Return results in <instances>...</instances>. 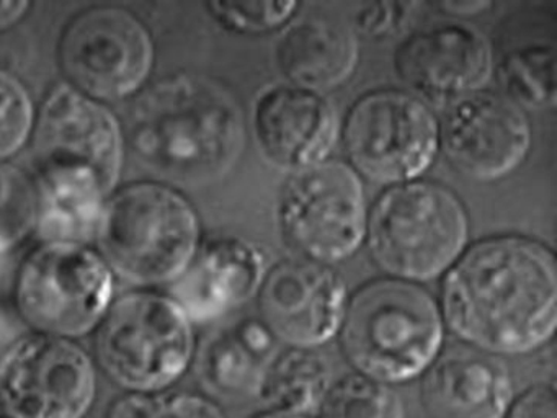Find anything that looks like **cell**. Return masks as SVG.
Returning <instances> with one entry per match:
<instances>
[{"label": "cell", "instance_id": "3", "mask_svg": "<svg viewBox=\"0 0 557 418\" xmlns=\"http://www.w3.org/2000/svg\"><path fill=\"white\" fill-rule=\"evenodd\" d=\"M338 336L355 372L404 384L438 358L445 322L438 300L420 284L381 278L348 297Z\"/></svg>", "mask_w": 557, "mask_h": 418}, {"label": "cell", "instance_id": "30", "mask_svg": "<svg viewBox=\"0 0 557 418\" xmlns=\"http://www.w3.org/2000/svg\"><path fill=\"white\" fill-rule=\"evenodd\" d=\"M30 3L25 0H0V32L17 25L27 15Z\"/></svg>", "mask_w": 557, "mask_h": 418}, {"label": "cell", "instance_id": "8", "mask_svg": "<svg viewBox=\"0 0 557 418\" xmlns=\"http://www.w3.org/2000/svg\"><path fill=\"white\" fill-rule=\"evenodd\" d=\"M112 296L113 273L87 244L41 242L15 273V309L32 332L71 340L87 335Z\"/></svg>", "mask_w": 557, "mask_h": 418}, {"label": "cell", "instance_id": "31", "mask_svg": "<svg viewBox=\"0 0 557 418\" xmlns=\"http://www.w3.org/2000/svg\"><path fill=\"white\" fill-rule=\"evenodd\" d=\"M491 7L492 2H487V0H469V2H455V0L451 2V0H448V2L438 3L440 10L456 16L481 15V13L487 12Z\"/></svg>", "mask_w": 557, "mask_h": 418}, {"label": "cell", "instance_id": "32", "mask_svg": "<svg viewBox=\"0 0 557 418\" xmlns=\"http://www.w3.org/2000/svg\"><path fill=\"white\" fill-rule=\"evenodd\" d=\"M250 418H311L309 415H299V414H288V411H280V410H262L259 414L253 415Z\"/></svg>", "mask_w": 557, "mask_h": 418}, {"label": "cell", "instance_id": "6", "mask_svg": "<svg viewBox=\"0 0 557 418\" xmlns=\"http://www.w3.org/2000/svg\"><path fill=\"white\" fill-rule=\"evenodd\" d=\"M94 346L100 368L126 392L168 391L194 361V323L168 294L132 291L110 303Z\"/></svg>", "mask_w": 557, "mask_h": 418}, {"label": "cell", "instance_id": "28", "mask_svg": "<svg viewBox=\"0 0 557 418\" xmlns=\"http://www.w3.org/2000/svg\"><path fill=\"white\" fill-rule=\"evenodd\" d=\"M416 2H371L360 7L355 25L363 35L383 38L407 22Z\"/></svg>", "mask_w": 557, "mask_h": 418}, {"label": "cell", "instance_id": "29", "mask_svg": "<svg viewBox=\"0 0 557 418\" xmlns=\"http://www.w3.org/2000/svg\"><path fill=\"white\" fill-rule=\"evenodd\" d=\"M505 418H557V392L553 384H536L515 397Z\"/></svg>", "mask_w": 557, "mask_h": 418}, {"label": "cell", "instance_id": "2", "mask_svg": "<svg viewBox=\"0 0 557 418\" xmlns=\"http://www.w3.org/2000/svg\"><path fill=\"white\" fill-rule=\"evenodd\" d=\"M123 136L136 162L159 183L194 189L220 182L239 162L246 124L223 85L175 74L135 98Z\"/></svg>", "mask_w": 557, "mask_h": 418}, {"label": "cell", "instance_id": "7", "mask_svg": "<svg viewBox=\"0 0 557 418\" xmlns=\"http://www.w3.org/2000/svg\"><path fill=\"white\" fill-rule=\"evenodd\" d=\"M35 127L38 188L112 195L122 175L125 136L109 108L73 85L58 84Z\"/></svg>", "mask_w": 557, "mask_h": 418}, {"label": "cell", "instance_id": "20", "mask_svg": "<svg viewBox=\"0 0 557 418\" xmlns=\"http://www.w3.org/2000/svg\"><path fill=\"white\" fill-rule=\"evenodd\" d=\"M278 340L257 319L220 330L201 343L195 368L208 394L221 398L257 397Z\"/></svg>", "mask_w": 557, "mask_h": 418}, {"label": "cell", "instance_id": "19", "mask_svg": "<svg viewBox=\"0 0 557 418\" xmlns=\"http://www.w3.org/2000/svg\"><path fill=\"white\" fill-rule=\"evenodd\" d=\"M275 56L286 84L322 94L350 81L360 45L354 29L344 23L311 16L288 23L276 42Z\"/></svg>", "mask_w": 557, "mask_h": 418}, {"label": "cell", "instance_id": "25", "mask_svg": "<svg viewBox=\"0 0 557 418\" xmlns=\"http://www.w3.org/2000/svg\"><path fill=\"white\" fill-rule=\"evenodd\" d=\"M106 418H224V414L208 395L168 389L119 395Z\"/></svg>", "mask_w": 557, "mask_h": 418}, {"label": "cell", "instance_id": "5", "mask_svg": "<svg viewBox=\"0 0 557 418\" xmlns=\"http://www.w3.org/2000/svg\"><path fill=\"white\" fill-rule=\"evenodd\" d=\"M367 241L387 278L425 283L445 276L468 248V212L451 189L413 180L376 199L368 211Z\"/></svg>", "mask_w": 557, "mask_h": 418}, {"label": "cell", "instance_id": "23", "mask_svg": "<svg viewBox=\"0 0 557 418\" xmlns=\"http://www.w3.org/2000/svg\"><path fill=\"white\" fill-rule=\"evenodd\" d=\"M315 418H404V404L391 385L351 372L332 381Z\"/></svg>", "mask_w": 557, "mask_h": 418}, {"label": "cell", "instance_id": "18", "mask_svg": "<svg viewBox=\"0 0 557 418\" xmlns=\"http://www.w3.org/2000/svg\"><path fill=\"white\" fill-rule=\"evenodd\" d=\"M420 401L429 418H505L513 382L495 356L471 346L449 349L420 376Z\"/></svg>", "mask_w": 557, "mask_h": 418}, {"label": "cell", "instance_id": "33", "mask_svg": "<svg viewBox=\"0 0 557 418\" xmlns=\"http://www.w3.org/2000/svg\"><path fill=\"white\" fill-rule=\"evenodd\" d=\"M0 418H11V417H8V415H5L4 411H2V414H0Z\"/></svg>", "mask_w": 557, "mask_h": 418}, {"label": "cell", "instance_id": "12", "mask_svg": "<svg viewBox=\"0 0 557 418\" xmlns=\"http://www.w3.org/2000/svg\"><path fill=\"white\" fill-rule=\"evenodd\" d=\"M60 62L76 90L97 101L123 100L145 87L154 65V42L128 10L92 7L64 28Z\"/></svg>", "mask_w": 557, "mask_h": 418}, {"label": "cell", "instance_id": "13", "mask_svg": "<svg viewBox=\"0 0 557 418\" xmlns=\"http://www.w3.org/2000/svg\"><path fill=\"white\" fill-rule=\"evenodd\" d=\"M438 131L449 165L475 182L513 173L527 160L533 139L523 108L484 90L449 101Z\"/></svg>", "mask_w": 557, "mask_h": 418}, {"label": "cell", "instance_id": "22", "mask_svg": "<svg viewBox=\"0 0 557 418\" xmlns=\"http://www.w3.org/2000/svg\"><path fill=\"white\" fill-rule=\"evenodd\" d=\"M556 48L534 45L507 52L494 67L504 97L520 108L556 104Z\"/></svg>", "mask_w": 557, "mask_h": 418}, {"label": "cell", "instance_id": "27", "mask_svg": "<svg viewBox=\"0 0 557 418\" xmlns=\"http://www.w3.org/2000/svg\"><path fill=\"white\" fill-rule=\"evenodd\" d=\"M35 124V108L25 85L0 69V162L27 144Z\"/></svg>", "mask_w": 557, "mask_h": 418}, {"label": "cell", "instance_id": "9", "mask_svg": "<svg viewBox=\"0 0 557 418\" xmlns=\"http://www.w3.org/2000/svg\"><path fill=\"white\" fill-rule=\"evenodd\" d=\"M368 211L360 175L348 163L324 160L289 175L276 219L299 257L332 267L367 241Z\"/></svg>", "mask_w": 557, "mask_h": 418}, {"label": "cell", "instance_id": "26", "mask_svg": "<svg viewBox=\"0 0 557 418\" xmlns=\"http://www.w3.org/2000/svg\"><path fill=\"white\" fill-rule=\"evenodd\" d=\"M208 12L223 28L237 35H265L283 28L298 12V2H207Z\"/></svg>", "mask_w": 557, "mask_h": 418}, {"label": "cell", "instance_id": "16", "mask_svg": "<svg viewBox=\"0 0 557 418\" xmlns=\"http://www.w3.org/2000/svg\"><path fill=\"white\" fill-rule=\"evenodd\" d=\"M494 67L487 39L461 25L413 33L394 52V71L404 85L420 97L448 103L481 90Z\"/></svg>", "mask_w": 557, "mask_h": 418}, {"label": "cell", "instance_id": "1", "mask_svg": "<svg viewBox=\"0 0 557 418\" xmlns=\"http://www.w3.org/2000/svg\"><path fill=\"white\" fill-rule=\"evenodd\" d=\"M443 322L492 356L528 355L553 340L557 265L549 247L520 235L475 242L443 278Z\"/></svg>", "mask_w": 557, "mask_h": 418}, {"label": "cell", "instance_id": "4", "mask_svg": "<svg viewBox=\"0 0 557 418\" xmlns=\"http://www.w3.org/2000/svg\"><path fill=\"white\" fill-rule=\"evenodd\" d=\"M200 219L171 186L135 183L107 198L97 251L112 273L136 286L171 284L200 247Z\"/></svg>", "mask_w": 557, "mask_h": 418}, {"label": "cell", "instance_id": "10", "mask_svg": "<svg viewBox=\"0 0 557 418\" xmlns=\"http://www.w3.org/2000/svg\"><path fill=\"white\" fill-rule=\"evenodd\" d=\"M342 139L351 169L391 188L432 167L440 150L438 120L416 95L370 91L351 104Z\"/></svg>", "mask_w": 557, "mask_h": 418}, {"label": "cell", "instance_id": "14", "mask_svg": "<svg viewBox=\"0 0 557 418\" xmlns=\"http://www.w3.org/2000/svg\"><path fill=\"white\" fill-rule=\"evenodd\" d=\"M256 297L260 320L276 340L315 349L338 335L350 296L332 267L296 258L269 268Z\"/></svg>", "mask_w": 557, "mask_h": 418}, {"label": "cell", "instance_id": "17", "mask_svg": "<svg viewBox=\"0 0 557 418\" xmlns=\"http://www.w3.org/2000/svg\"><path fill=\"white\" fill-rule=\"evenodd\" d=\"M269 271L265 251L240 237H216L169 284L168 296L191 323L221 319L253 299Z\"/></svg>", "mask_w": 557, "mask_h": 418}, {"label": "cell", "instance_id": "11", "mask_svg": "<svg viewBox=\"0 0 557 418\" xmlns=\"http://www.w3.org/2000/svg\"><path fill=\"white\" fill-rule=\"evenodd\" d=\"M96 395V366L74 340L25 333L0 355V408L8 417L84 418Z\"/></svg>", "mask_w": 557, "mask_h": 418}, {"label": "cell", "instance_id": "21", "mask_svg": "<svg viewBox=\"0 0 557 418\" xmlns=\"http://www.w3.org/2000/svg\"><path fill=\"white\" fill-rule=\"evenodd\" d=\"M332 384L331 365L314 348H289L267 366L257 398L267 410L308 415Z\"/></svg>", "mask_w": 557, "mask_h": 418}, {"label": "cell", "instance_id": "24", "mask_svg": "<svg viewBox=\"0 0 557 418\" xmlns=\"http://www.w3.org/2000/svg\"><path fill=\"white\" fill-rule=\"evenodd\" d=\"M35 183L17 167L0 162V255L27 241L37 228Z\"/></svg>", "mask_w": 557, "mask_h": 418}, {"label": "cell", "instance_id": "15", "mask_svg": "<svg viewBox=\"0 0 557 418\" xmlns=\"http://www.w3.org/2000/svg\"><path fill=\"white\" fill-rule=\"evenodd\" d=\"M252 126L263 159L289 173L327 160L341 131L337 111L322 94L289 84L260 90Z\"/></svg>", "mask_w": 557, "mask_h": 418}]
</instances>
